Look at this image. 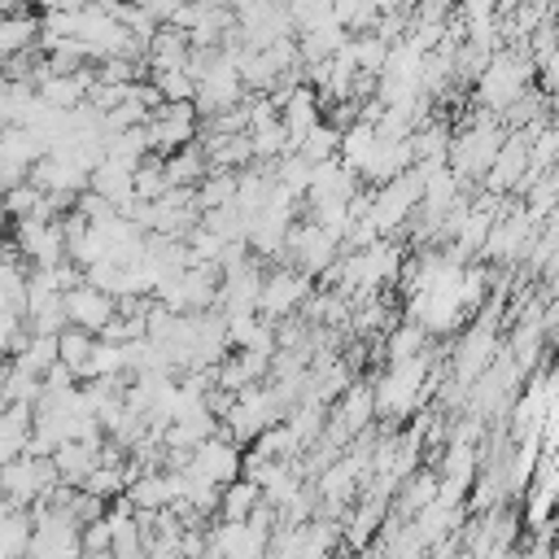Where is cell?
<instances>
[{"label": "cell", "instance_id": "cell-1", "mask_svg": "<svg viewBox=\"0 0 559 559\" xmlns=\"http://www.w3.org/2000/svg\"><path fill=\"white\" fill-rule=\"evenodd\" d=\"M533 57L528 52H515V48H498L489 57V66L480 70L476 79V100L485 109H511L515 100H524V87L533 79Z\"/></svg>", "mask_w": 559, "mask_h": 559}, {"label": "cell", "instance_id": "cell-2", "mask_svg": "<svg viewBox=\"0 0 559 559\" xmlns=\"http://www.w3.org/2000/svg\"><path fill=\"white\" fill-rule=\"evenodd\" d=\"M428 384V354L389 362V371L376 380V415L380 419H406L419 411Z\"/></svg>", "mask_w": 559, "mask_h": 559}, {"label": "cell", "instance_id": "cell-3", "mask_svg": "<svg viewBox=\"0 0 559 559\" xmlns=\"http://www.w3.org/2000/svg\"><path fill=\"white\" fill-rule=\"evenodd\" d=\"M502 140H507V131L489 114L472 118L459 135H450V170L459 179H485L493 157H498V148H502Z\"/></svg>", "mask_w": 559, "mask_h": 559}, {"label": "cell", "instance_id": "cell-4", "mask_svg": "<svg viewBox=\"0 0 559 559\" xmlns=\"http://www.w3.org/2000/svg\"><path fill=\"white\" fill-rule=\"evenodd\" d=\"M144 131H148V153H153V157H170V153L197 144V135H201V114H197L192 100H183V105H157V109L148 114Z\"/></svg>", "mask_w": 559, "mask_h": 559}, {"label": "cell", "instance_id": "cell-5", "mask_svg": "<svg viewBox=\"0 0 559 559\" xmlns=\"http://www.w3.org/2000/svg\"><path fill=\"white\" fill-rule=\"evenodd\" d=\"M419 201H424V179H419V170L411 166L406 175H397V179H389V183H380L376 192H371V223H376V231L380 236H389V231H397L415 210H419Z\"/></svg>", "mask_w": 559, "mask_h": 559}, {"label": "cell", "instance_id": "cell-6", "mask_svg": "<svg viewBox=\"0 0 559 559\" xmlns=\"http://www.w3.org/2000/svg\"><path fill=\"white\" fill-rule=\"evenodd\" d=\"M371 419H380L376 415V384H367V380H354L341 397H336V406H332V419H328V428H323V445H345V441H354Z\"/></svg>", "mask_w": 559, "mask_h": 559}, {"label": "cell", "instance_id": "cell-7", "mask_svg": "<svg viewBox=\"0 0 559 559\" xmlns=\"http://www.w3.org/2000/svg\"><path fill=\"white\" fill-rule=\"evenodd\" d=\"M310 297H314V280H310V275H301L297 266H293V271H271V275H262L258 314H266V319L275 323V319L297 314Z\"/></svg>", "mask_w": 559, "mask_h": 559}, {"label": "cell", "instance_id": "cell-8", "mask_svg": "<svg viewBox=\"0 0 559 559\" xmlns=\"http://www.w3.org/2000/svg\"><path fill=\"white\" fill-rule=\"evenodd\" d=\"M336 249H341V240L336 236H328L319 223H297L293 231H288V245H284V253L293 258V266L301 271V275H328L332 266H336Z\"/></svg>", "mask_w": 559, "mask_h": 559}, {"label": "cell", "instance_id": "cell-9", "mask_svg": "<svg viewBox=\"0 0 559 559\" xmlns=\"http://www.w3.org/2000/svg\"><path fill=\"white\" fill-rule=\"evenodd\" d=\"M188 472L223 489V485H231V480H240V476H245V454H240V445H236L227 432H214L210 441H201V445L192 450Z\"/></svg>", "mask_w": 559, "mask_h": 559}, {"label": "cell", "instance_id": "cell-10", "mask_svg": "<svg viewBox=\"0 0 559 559\" xmlns=\"http://www.w3.org/2000/svg\"><path fill=\"white\" fill-rule=\"evenodd\" d=\"M13 240H17V253L26 258V266H57V262L70 258L66 253L61 218L57 223H48V218H22L17 231H13Z\"/></svg>", "mask_w": 559, "mask_h": 559}, {"label": "cell", "instance_id": "cell-11", "mask_svg": "<svg viewBox=\"0 0 559 559\" xmlns=\"http://www.w3.org/2000/svg\"><path fill=\"white\" fill-rule=\"evenodd\" d=\"M44 153V140H35L26 127H0V188L26 183Z\"/></svg>", "mask_w": 559, "mask_h": 559}, {"label": "cell", "instance_id": "cell-12", "mask_svg": "<svg viewBox=\"0 0 559 559\" xmlns=\"http://www.w3.org/2000/svg\"><path fill=\"white\" fill-rule=\"evenodd\" d=\"M493 358H498L493 319H480V323H472V328L463 332V341H459V349H454V376H459V384H476V380L489 371Z\"/></svg>", "mask_w": 559, "mask_h": 559}, {"label": "cell", "instance_id": "cell-13", "mask_svg": "<svg viewBox=\"0 0 559 559\" xmlns=\"http://www.w3.org/2000/svg\"><path fill=\"white\" fill-rule=\"evenodd\" d=\"M533 214H528V205H515L511 214H498V223H493V231H489V240H485V258H493V262H511V258H520V253H528V245H533Z\"/></svg>", "mask_w": 559, "mask_h": 559}, {"label": "cell", "instance_id": "cell-14", "mask_svg": "<svg viewBox=\"0 0 559 559\" xmlns=\"http://www.w3.org/2000/svg\"><path fill=\"white\" fill-rule=\"evenodd\" d=\"M114 314H118V297H109V293L92 288L87 280H83L79 288H70V293H66V319H70V328H83V332L100 336V332L109 328V319H114Z\"/></svg>", "mask_w": 559, "mask_h": 559}, {"label": "cell", "instance_id": "cell-15", "mask_svg": "<svg viewBox=\"0 0 559 559\" xmlns=\"http://www.w3.org/2000/svg\"><path fill=\"white\" fill-rule=\"evenodd\" d=\"M524 170H528V131H511L485 175V188L489 197H502L511 188H524Z\"/></svg>", "mask_w": 559, "mask_h": 559}, {"label": "cell", "instance_id": "cell-16", "mask_svg": "<svg viewBox=\"0 0 559 559\" xmlns=\"http://www.w3.org/2000/svg\"><path fill=\"white\" fill-rule=\"evenodd\" d=\"M188 61H192V44H188V35L179 26H162L148 39V48H144L148 74H157V70H188Z\"/></svg>", "mask_w": 559, "mask_h": 559}, {"label": "cell", "instance_id": "cell-17", "mask_svg": "<svg viewBox=\"0 0 559 559\" xmlns=\"http://www.w3.org/2000/svg\"><path fill=\"white\" fill-rule=\"evenodd\" d=\"M96 463H100V445H92V441H61L52 450V467H57L61 485H70V489H79L96 472Z\"/></svg>", "mask_w": 559, "mask_h": 559}, {"label": "cell", "instance_id": "cell-18", "mask_svg": "<svg viewBox=\"0 0 559 559\" xmlns=\"http://www.w3.org/2000/svg\"><path fill=\"white\" fill-rule=\"evenodd\" d=\"M258 507H262V485L249 480V476L223 485V493H218V515H223V524H245Z\"/></svg>", "mask_w": 559, "mask_h": 559}, {"label": "cell", "instance_id": "cell-19", "mask_svg": "<svg viewBox=\"0 0 559 559\" xmlns=\"http://www.w3.org/2000/svg\"><path fill=\"white\" fill-rule=\"evenodd\" d=\"M13 362L22 367V371H31V376H48L57 362H61V354H57V332H26V341H22V349L13 354Z\"/></svg>", "mask_w": 559, "mask_h": 559}, {"label": "cell", "instance_id": "cell-20", "mask_svg": "<svg viewBox=\"0 0 559 559\" xmlns=\"http://www.w3.org/2000/svg\"><path fill=\"white\" fill-rule=\"evenodd\" d=\"M205 175H210V157H205L201 144H188V148H179V153L166 157V179H170V188H197Z\"/></svg>", "mask_w": 559, "mask_h": 559}, {"label": "cell", "instance_id": "cell-21", "mask_svg": "<svg viewBox=\"0 0 559 559\" xmlns=\"http://www.w3.org/2000/svg\"><path fill=\"white\" fill-rule=\"evenodd\" d=\"M31 39H39V17H31L26 9H22V13H9V17L0 22V57H4V61L31 52Z\"/></svg>", "mask_w": 559, "mask_h": 559}, {"label": "cell", "instance_id": "cell-22", "mask_svg": "<svg viewBox=\"0 0 559 559\" xmlns=\"http://www.w3.org/2000/svg\"><path fill=\"white\" fill-rule=\"evenodd\" d=\"M122 371H127V349L96 336V345H92V354H87L79 380H83V384H87V380H114V376H122Z\"/></svg>", "mask_w": 559, "mask_h": 559}, {"label": "cell", "instance_id": "cell-23", "mask_svg": "<svg viewBox=\"0 0 559 559\" xmlns=\"http://www.w3.org/2000/svg\"><path fill=\"white\" fill-rule=\"evenodd\" d=\"M437 493H441V476H437V472H411V476L402 480V502H397V511H402V515H419L424 507L437 502Z\"/></svg>", "mask_w": 559, "mask_h": 559}, {"label": "cell", "instance_id": "cell-24", "mask_svg": "<svg viewBox=\"0 0 559 559\" xmlns=\"http://www.w3.org/2000/svg\"><path fill=\"white\" fill-rule=\"evenodd\" d=\"M336 542H341V528L332 520H306L301 542H297V559H332Z\"/></svg>", "mask_w": 559, "mask_h": 559}, {"label": "cell", "instance_id": "cell-25", "mask_svg": "<svg viewBox=\"0 0 559 559\" xmlns=\"http://www.w3.org/2000/svg\"><path fill=\"white\" fill-rule=\"evenodd\" d=\"M127 485H131V472H127L122 463H96V472H92L79 489L92 493V498H100V502H114V498L127 493Z\"/></svg>", "mask_w": 559, "mask_h": 559}, {"label": "cell", "instance_id": "cell-26", "mask_svg": "<svg viewBox=\"0 0 559 559\" xmlns=\"http://www.w3.org/2000/svg\"><path fill=\"white\" fill-rule=\"evenodd\" d=\"M236 188H240V175H236V170H214V175H205V179L197 183V205H201V214L231 205V201H236Z\"/></svg>", "mask_w": 559, "mask_h": 559}, {"label": "cell", "instance_id": "cell-27", "mask_svg": "<svg viewBox=\"0 0 559 559\" xmlns=\"http://www.w3.org/2000/svg\"><path fill=\"white\" fill-rule=\"evenodd\" d=\"M26 280H31L26 262H0V310L26 314Z\"/></svg>", "mask_w": 559, "mask_h": 559}, {"label": "cell", "instance_id": "cell-28", "mask_svg": "<svg viewBox=\"0 0 559 559\" xmlns=\"http://www.w3.org/2000/svg\"><path fill=\"white\" fill-rule=\"evenodd\" d=\"M424 341H428V332L419 328V323H397L389 336H384V358L389 362H402V358H419L424 354Z\"/></svg>", "mask_w": 559, "mask_h": 559}, {"label": "cell", "instance_id": "cell-29", "mask_svg": "<svg viewBox=\"0 0 559 559\" xmlns=\"http://www.w3.org/2000/svg\"><path fill=\"white\" fill-rule=\"evenodd\" d=\"M31 533H35V520H26L22 511H13V515L0 524V559H26Z\"/></svg>", "mask_w": 559, "mask_h": 559}, {"label": "cell", "instance_id": "cell-30", "mask_svg": "<svg viewBox=\"0 0 559 559\" xmlns=\"http://www.w3.org/2000/svg\"><path fill=\"white\" fill-rule=\"evenodd\" d=\"M92 345H96V336H92V332H83V328H66V332H57V354H61V362H66L74 376L83 371V362H87Z\"/></svg>", "mask_w": 559, "mask_h": 559}, {"label": "cell", "instance_id": "cell-31", "mask_svg": "<svg viewBox=\"0 0 559 559\" xmlns=\"http://www.w3.org/2000/svg\"><path fill=\"white\" fill-rule=\"evenodd\" d=\"M109 546H114V524H109V515L83 524V555H109Z\"/></svg>", "mask_w": 559, "mask_h": 559}, {"label": "cell", "instance_id": "cell-32", "mask_svg": "<svg viewBox=\"0 0 559 559\" xmlns=\"http://www.w3.org/2000/svg\"><path fill=\"white\" fill-rule=\"evenodd\" d=\"M537 70H542V83H546V87H559V44L537 57Z\"/></svg>", "mask_w": 559, "mask_h": 559}, {"label": "cell", "instance_id": "cell-33", "mask_svg": "<svg viewBox=\"0 0 559 559\" xmlns=\"http://www.w3.org/2000/svg\"><path fill=\"white\" fill-rule=\"evenodd\" d=\"M210 4H218V9H227V13H240L249 0H210Z\"/></svg>", "mask_w": 559, "mask_h": 559}, {"label": "cell", "instance_id": "cell-34", "mask_svg": "<svg viewBox=\"0 0 559 559\" xmlns=\"http://www.w3.org/2000/svg\"><path fill=\"white\" fill-rule=\"evenodd\" d=\"M26 559H35V555H26Z\"/></svg>", "mask_w": 559, "mask_h": 559}]
</instances>
